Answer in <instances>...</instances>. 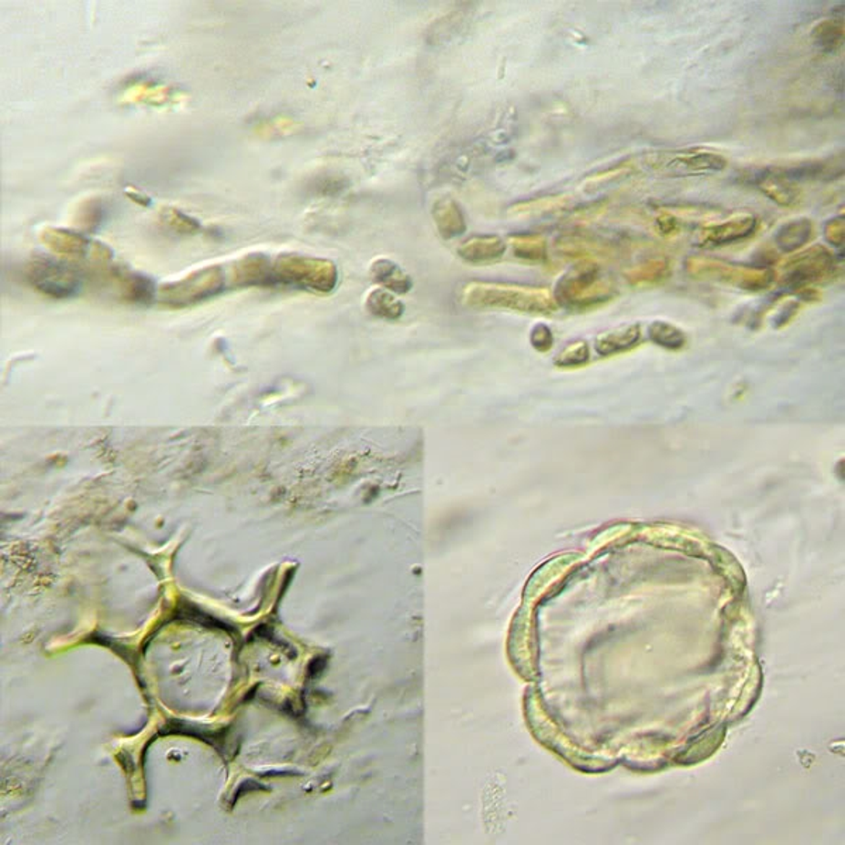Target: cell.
Here are the masks:
<instances>
[{"mask_svg":"<svg viewBox=\"0 0 845 845\" xmlns=\"http://www.w3.org/2000/svg\"><path fill=\"white\" fill-rule=\"evenodd\" d=\"M758 227V219L751 213H736L726 221L705 224L697 232L700 247H720L749 239Z\"/></svg>","mask_w":845,"mask_h":845,"instance_id":"9","label":"cell"},{"mask_svg":"<svg viewBox=\"0 0 845 845\" xmlns=\"http://www.w3.org/2000/svg\"><path fill=\"white\" fill-rule=\"evenodd\" d=\"M644 165L661 177H699L723 172L728 167V160L712 149H668L645 155Z\"/></svg>","mask_w":845,"mask_h":845,"instance_id":"3","label":"cell"},{"mask_svg":"<svg viewBox=\"0 0 845 845\" xmlns=\"http://www.w3.org/2000/svg\"><path fill=\"white\" fill-rule=\"evenodd\" d=\"M40 240L48 250L61 257L79 260L90 252L92 242L84 232L74 230L46 227L41 230Z\"/></svg>","mask_w":845,"mask_h":845,"instance_id":"13","label":"cell"},{"mask_svg":"<svg viewBox=\"0 0 845 845\" xmlns=\"http://www.w3.org/2000/svg\"><path fill=\"white\" fill-rule=\"evenodd\" d=\"M106 216H108V208L102 199H88L77 208L75 213V223L82 232H95L102 226Z\"/></svg>","mask_w":845,"mask_h":845,"instance_id":"23","label":"cell"},{"mask_svg":"<svg viewBox=\"0 0 845 845\" xmlns=\"http://www.w3.org/2000/svg\"><path fill=\"white\" fill-rule=\"evenodd\" d=\"M599 242H601L588 239V237L570 234V236H563L557 240L555 250H557L558 254L563 255V257L583 258L582 261H586V257H589V255H596L599 252H602L603 247Z\"/></svg>","mask_w":845,"mask_h":845,"instance_id":"24","label":"cell"},{"mask_svg":"<svg viewBox=\"0 0 845 845\" xmlns=\"http://www.w3.org/2000/svg\"><path fill=\"white\" fill-rule=\"evenodd\" d=\"M531 343H533L534 347L540 351L549 350L551 347L552 337L551 333H550V328L545 327V325H539L533 330V335H531Z\"/></svg>","mask_w":845,"mask_h":845,"instance_id":"30","label":"cell"},{"mask_svg":"<svg viewBox=\"0 0 845 845\" xmlns=\"http://www.w3.org/2000/svg\"><path fill=\"white\" fill-rule=\"evenodd\" d=\"M612 296V286L598 263L581 261L558 281L555 302L571 309L602 304Z\"/></svg>","mask_w":845,"mask_h":845,"instance_id":"4","label":"cell"},{"mask_svg":"<svg viewBox=\"0 0 845 845\" xmlns=\"http://www.w3.org/2000/svg\"><path fill=\"white\" fill-rule=\"evenodd\" d=\"M744 177L747 178V183L756 186L757 190L761 191L767 198L785 208L795 206L802 196L799 186L778 177L769 168L748 170V174Z\"/></svg>","mask_w":845,"mask_h":845,"instance_id":"11","label":"cell"},{"mask_svg":"<svg viewBox=\"0 0 845 845\" xmlns=\"http://www.w3.org/2000/svg\"><path fill=\"white\" fill-rule=\"evenodd\" d=\"M263 789H265V788L260 787V784H257V782L247 780V782H244V784H242L239 788H237L236 792H234V798H232V802H230V805H236L237 800L240 799V796L245 795V793Z\"/></svg>","mask_w":845,"mask_h":845,"instance_id":"31","label":"cell"},{"mask_svg":"<svg viewBox=\"0 0 845 845\" xmlns=\"http://www.w3.org/2000/svg\"><path fill=\"white\" fill-rule=\"evenodd\" d=\"M811 40L824 53H837L844 44V20L840 17H826L811 28Z\"/></svg>","mask_w":845,"mask_h":845,"instance_id":"19","label":"cell"},{"mask_svg":"<svg viewBox=\"0 0 845 845\" xmlns=\"http://www.w3.org/2000/svg\"><path fill=\"white\" fill-rule=\"evenodd\" d=\"M833 268V252L824 245H811L784 263L785 282L790 286H805L830 275Z\"/></svg>","mask_w":845,"mask_h":845,"instance_id":"8","label":"cell"},{"mask_svg":"<svg viewBox=\"0 0 845 845\" xmlns=\"http://www.w3.org/2000/svg\"><path fill=\"white\" fill-rule=\"evenodd\" d=\"M126 195H128L129 198L131 199V201H136V203H139V205H141V206L151 205V201H149V198H147V196L143 195V193L137 192V191H133V190L128 191V192H126Z\"/></svg>","mask_w":845,"mask_h":845,"instance_id":"32","label":"cell"},{"mask_svg":"<svg viewBox=\"0 0 845 845\" xmlns=\"http://www.w3.org/2000/svg\"><path fill=\"white\" fill-rule=\"evenodd\" d=\"M161 222L168 229L180 232V234H196L201 230V223L196 221L195 217L188 216L180 209H162Z\"/></svg>","mask_w":845,"mask_h":845,"instance_id":"26","label":"cell"},{"mask_svg":"<svg viewBox=\"0 0 845 845\" xmlns=\"http://www.w3.org/2000/svg\"><path fill=\"white\" fill-rule=\"evenodd\" d=\"M276 285L297 286L316 294H330L338 283V270L333 261L309 255L283 252L273 260Z\"/></svg>","mask_w":845,"mask_h":845,"instance_id":"2","label":"cell"},{"mask_svg":"<svg viewBox=\"0 0 845 845\" xmlns=\"http://www.w3.org/2000/svg\"><path fill=\"white\" fill-rule=\"evenodd\" d=\"M506 248L508 242L499 236H475L462 242L457 252L465 263L485 265L500 260Z\"/></svg>","mask_w":845,"mask_h":845,"instance_id":"14","label":"cell"},{"mask_svg":"<svg viewBox=\"0 0 845 845\" xmlns=\"http://www.w3.org/2000/svg\"><path fill=\"white\" fill-rule=\"evenodd\" d=\"M462 299L474 309L513 310L527 314H550L557 309L549 289L502 282H471L465 286Z\"/></svg>","mask_w":845,"mask_h":845,"instance_id":"1","label":"cell"},{"mask_svg":"<svg viewBox=\"0 0 845 845\" xmlns=\"http://www.w3.org/2000/svg\"><path fill=\"white\" fill-rule=\"evenodd\" d=\"M778 177L789 182H810V180H833L841 177L842 155L826 160H802L768 167Z\"/></svg>","mask_w":845,"mask_h":845,"instance_id":"10","label":"cell"},{"mask_svg":"<svg viewBox=\"0 0 845 845\" xmlns=\"http://www.w3.org/2000/svg\"><path fill=\"white\" fill-rule=\"evenodd\" d=\"M656 224L661 234L665 237L675 236L679 232V222L676 217L669 213H663L656 217Z\"/></svg>","mask_w":845,"mask_h":845,"instance_id":"29","label":"cell"},{"mask_svg":"<svg viewBox=\"0 0 845 845\" xmlns=\"http://www.w3.org/2000/svg\"><path fill=\"white\" fill-rule=\"evenodd\" d=\"M366 307L372 316L395 322L405 313V304L392 292L384 288H375L366 294Z\"/></svg>","mask_w":845,"mask_h":845,"instance_id":"20","label":"cell"},{"mask_svg":"<svg viewBox=\"0 0 845 845\" xmlns=\"http://www.w3.org/2000/svg\"><path fill=\"white\" fill-rule=\"evenodd\" d=\"M685 267L692 278L723 282L746 291H759L774 281V271L769 268L733 265L726 261L700 255L687 258Z\"/></svg>","mask_w":845,"mask_h":845,"instance_id":"5","label":"cell"},{"mask_svg":"<svg viewBox=\"0 0 845 845\" xmlns=\"http://www.w3.org/2000/svg\"><path fill=\"white\" fill-rule=\"evenodd\" d=\"M369 275L378 285L392 294H405L413 288V281L402 268L387 258H378L371 263Z\"/></svg>","mask_w":845,"mask_h":845,"instance_id":"16","label":"cell"},{"mask_svg":"<svg viewBox=\"0 0 845 845\" xmlns=\"http://www.w3.org/2000/svg\"><path fill=\"white\" fill-rule=\"evenodd\" d=\"M223 285V270L214 265L196 271L182 281L162 286L159 292L160 301L167 306H190L219 294Z\"/></svg>","mask_w":845,"mask_h":845,"instance_id":"6","label":"cell"},{"mask_svg":"<svg viewBox=\"0 0 845 845\" xmlns=\"http://www.w3.org/2000/svg\"><path fill=\"white\" fill-rule=\"evenodd\" d=\"M669 273H671L669 261L666 258L656 257L630 268L625 275L635 285H653L668 278Z\"/></svg>","mask_w":845,"mask_h":845,"instance_id":"22","label":"cell"},{"mask_svg":"<svg viewBox=\"0 0 845 845\" xmlns=\"http://www.w3.org/2000/svg\"><path fill=\"white\" fill-rule=\"evenodd\" d=\"M232 285H276L275 276H273V261L263 252H252L232 263Z\"/></svg>","mask_w":845,"mask_h":845,"instance_id":"12","label":"cell"},{"mask_svg":"<svg viewBox=\"0 0 845 845\" xmlns=\"http://www.w3.org/2000/svg\"><path fill=\"white\" fill-rule=\"evenodd\" d=\"M325 658H316V660L312 661V664L309 665L310 678H314V676L319 675L320 672L325 668Z\"/></svg>","mask_w":845,"mask_h":845,"instance_id":"33","label":"cell"},{"mask_svg":"<svg viewBox=\"0 0 845 845\" xmlns=\"http://www.w3.org/2000/svg\"><path fill=\"white\" fill-rule=\"evenodd\" d=\"M433 221L440 236L446 240L456 239L467 232V221L456 201L440 198L433 205Z\"/></svg>","mask_w":845,"mask_h":845,"instance_id":"15","label":"cell"},{"mask_svg":"<svg viewBox=\"0 0 845 845\" xmlns=\"http://www.w3.org/2000/svg\"><path fill=\"white\" fill-rule=\"evenodd\" d=\"M27 278L31 285L43 294L56 297H67L79 289V275L68 263L36 255L27 265Z\"/></svg>","mask_w":845,"mask_h":845,"instance_id":"7","label":"cell"},{"mask_svg":"<svg viewBox=\"0 0 845 845\" xmlns=\"http://www.w3.org/2000/svg\"><path fill=\"white\" fill-rule=\"evenodd\" d=\"M568 201H570V199L565 195L541 196V198L519 201L516 205L509 208L508 213L513 217L540 216V214L561 211V209L568 205Z\"/></svg>","mask_w":845,"mask_h":845,"instance_id":"21","label":"cell"},{"mask_svg":"<svg viewBox=\"0 0 845 845\" xmlns=\"http://www.w3.org/2000/svg\"><path fill=\"white\" fill-rule=\"evenodd\" d=\"M508 244L510 245L514 257L526 263H544L549 254L547 240L541 234L534 232H519L509 236Z\"/></svg>","mask_w":845,"mask_h":845,"instance_id":"18","label":"cell"},{"mask_svg":"<svg viewBox=\"0 0 845 845\" xmlns=\"http://www.w3.org/2000/svg\"><path fill=\"white\" fill-rule=\"evenodd\" d=\"M815 237V224L810 219H795L788 222L784 226L778 230L775 234V242L779 247L780 252H798Z\"/></svg>","mask_w":845,"mask_h":845,"instance_id":"17","label":"cell"},{"mask_svg":"<svg viewBox=\"0 0 845 845\" xmlns=\"http://www.w3.org/2000/svg\"><path fill=\"white\" fill-rule=\"evenodd\" d=\"M632 170L633 167L630 162L614 165V167L607 168V170H602V172H596V174L586 178V180H583V188H585V190H596V188L610 182V180H617V178L624 177V175L627 174H632Z\"/></svg>","mask_w":845,"mask_h":845,"instance_id":"27","label":"cell"},{"mask_svg":"<svg viewBox=\"0 0 845 845\" xmlns=\"http://www.w3.org/2000/svg\"><path fill=\"white\" fill-rule=\"evenodd\" d=\"M824 236H826L829 244L834 247H842L845 240V222L844 217H834L831 221L827 222L824 226Z\"/></svg>","mask_w":845,"mask_h":845,"instance_id":"28","label":"cell"},{"mask_svg":"<svg viewBox=\"0 0 845 845\" xmlns=\"http://www.w3.org/2000/svg\"><path fill=\"white\" fill-rule=\"evenodd\" d=\"M175 619H185L186 622L196 623V624L203 625V627H208V629L222 630V632L230 633V634L234 633V630H232L230 625L224 624L221 620L214 619V617L203 613L201 609L193 606L190 602H185V603H180V606H178L177 612H175Z\"/></svg>","mask_w":845,"mask_h":845,"instance_id":"25","label":"cell"}]
</instances>
